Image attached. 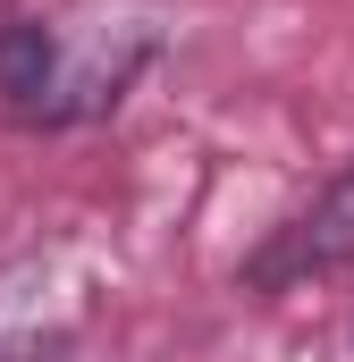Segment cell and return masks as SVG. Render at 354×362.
Listing matches in <instances>:
<instances>
[{
    "label": "cell",
    "instance_id": "obj_1",
    "mask_svg": "<svg viewBox=\"0 0 354 362\" xmlns=\"http://www.w3.org/2000/svg\"><path fill=\"white\" fill-rule=\"evenodd\" d=\"M177 0H59L0 25V110L17 127H93L169 51Z\"/></svg>",
    "mask_w": 354,
    "mask_h": 362
},
{
    "label": "cell",
    "instance_id": "obj_2",
    "mask_svg": "<svg viewBox=\"0 0 354 362\" xmlns=\"http://www.w3.org/2000/svg\"><path fill=\"white\" fill-rule=\"evenodd\" d=\"M85 329V295L59 278V262L25 253L0 262V362H68Z\"/></svg>",
    "mask_w": 354,
    "mask_h": 362
},
{
    "label": "cell",
    "instance_id": "obj_3",
    "mask_svg": "<svg viewBox=\"0 0 354 362\" xmlns=\"http://www.w3.org/2000/svg\"><path fill=\"white\" fill-rule=\"evenodd\" d=\"M338 262H354V169H338L287 228H270V245L245 262V286L253 295H278V286L321 278V270H338Z\"/></svg>",
    "mask_w": 354,
    "mask_h": 362
}]
</instances>
